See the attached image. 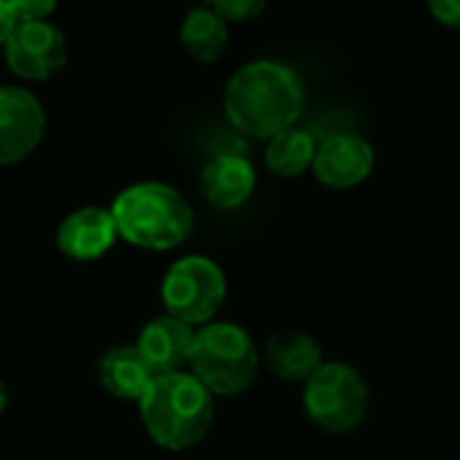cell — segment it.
Listing matches in <instances>:
<instances>
[{
    "mask_svg": "<svg viewBox=\"0 0 460 460\" xmlns=\"http://www.w3.org/2000/svg\"><path fill=\"white\" fill-rule=\"evenodd\" d=\"M224 108L243 135L275 137L302 116L305 89L288 65L278 59H256L229 78Z\"/></svg>",
    "mask_w": 460,
    "mask_h": 460,
    "instance_id": "cell-1",
    "label": "cell"
},
{
    "mask_svg": "<svg viewBox=\"0 0 460 460\" xmlns=\"http://www.w3.org/2000/svg\"><path fill=\"white\" fill-rule=\"evenodd\" d=\"M137 404L146 431L164 450L199 445L216 418L213 394L186 372L156 377Z\"/></svg>",
    "mask_w": 460,
    "mask_h": 460,
    "instance_id": "cell-2",
    "label": "cell"
},
{
    "mask_svg": "<svg viewBox=\"0 0 460 460\" xmlns=\"http://www.w3.org/2000/svg\"><path fill=\"white\" fill-rule=\"evenodd\" d=\"M111 213L119 237L146 251H170L194 229V213L181 191L154 181L124 189Z\"/></svg>",
    "mask_w": 460,
    "mask_h": 460,
    "instance_id": "cell-3",
    "label": "cell"
},
{
    "mask_svg": "<svg viewBox=\"0 0 460 460\" xmlns=\"http://www.w3.org/2000/svg\"><path fill=\"white\" fill-rule=\"evenodd\" d=\"M191 375L213 396H237L256 380L259 350L237 323H208L194 334Z\"/></svg>",
    "mask_w": 460,
    "mask_h": 460,
    "instance_id": "cell-4",
    "label": "cell"
},
{
    "mask_svg": "<svg viewBox=\"0 0 460 460\" xmlns=\"http://www.w3.org/2000/svg\"><path fill=\"white\" fill-rule=\"evenodd\" d=\"M307 415L332 434H345L361 426L369 410V388L348 364H323L305 383Z\"/></svg>",
    "mask_w": 460,
    "mask_h": 460,
    "instance_id": "cell-5",
    "label": "cell"
},
{
    "mask_svg": "<svg viewBox=\"0 0 460 460\" xmlns=\"http://www.w3.org/2000/svg\"><path fill=\"white\" fill-rule=\"evenodd\" d=\"M226 299V278L221 267L205 256H186L170 267L162 283L167 315L194 326L208 323Z\"/></svg>",
    "mask_w": 460,
    "mask_h": 460,
    "instance_id": "cell-6",
    "label": "cell"
},
{
    "mask_svg": "<svg viewBox=\"0 0 460 460\" xmlns=\"http://www.w3.org/2000/svg\"><path fill=\"white\" fill-rule=\"evenodd\" d=\"M67 59L65 32L51 22H19L5 40V62L24 81L51 78Z\"/></svg>",
    "mask_w": 460,
    "mask_h": 460,
    "instance_id": "cell-7",
    "label": "cell"
},
{
    "mask_svg": "<svg viewBox=\"0 0 460 460\" xmlns=\"http://www.w3.org/2000/svg\"><path fill=\"white\" fill-rule=\"evenodd\" d=\"M46 113L35 94L19 86H0V164L27 159L43 140Z\"/></svg>",
    "mask_w": 460,
    "mask_h": 460,
    "instance_id": "cell-8",
    "label": "cell"
},
{
    "mask_svg": "<svg viewBox=\"0 0 460 460\" xmlns=\"http://www.w3.org/2000/svg\"><path fill=\"white\" fill-rule=\"evenodd\" d=\"M375 167L372 146L353 132H340L326 137L313 159L315 178L329 189H353L369 178Z\"/></svg>",
    "mask_w": 460,
    "mask_h": 460,
    "instance_id": "cell-9",
    "label": "cell"
},
{
    "mask_svg": "<svg viewBox=\"0 0 460 460\" xmlns=\"http://www.w3.org/2000/svg\"><path fill=\"white\" fill-rule=\"evenodd\" d=\"M119 229L111 210L81 208L70 213L57 229V248L73 261H92L111 251Z\"/></svg>",
    "mask_w": 460,
    "mask_h": 460,
    "instance_id": "cell-10",
    "label": "cell"
},
{
    "mask_svg": "<svg viewBox=\"0 0 460 460\" xmlns=\"http://www.w3.org/2000/svg\"><path fill=\"white\" fill-rule=\"evenodd\" d=\"M194 334L197 332H191L189 323H183L172 315H162L140 332L135 348L140 350L146 364L154 369V375L162 377V375L181 372L183 364H189Z\"/></svg>",
    "mask_w": 460,
    "mask_h": 460,
    "instance_id": "cell-11",
    "label": "cell"
},
{
    "mask_svg": "<svg viewBox=\"0 0 460 460\" xmlns=\"http://www.w3.org/2000/svg\"><path fill=\"white\" fill-rule=\"evenodd\" d=\"M264 361L278 380L307 383L323 367V350L310 334L291 329L278 332L267 340Z\"/></svg>",
    "mask_w": 460,
    "mask_h": 460,
    "instance_id": "cell-12",
    "label": "cell"
},
{
    "mask_svg": "<svg viewBox=\"0 0 460 460\" xmlns=\"http://www.w3.org/2000/svg\"><path fill=\"white\" fill-rule=\"evenodd\" d=\"M202 194L216 208H240L256 186L253 164L243 154H218L202 170Z\"/></svg>",
    "mask_w": 460,
    "mask_h": 460,
    "instance_id": "cell-13",
    "label": "cell"
},
{
    "mask_svg": "<svg viewBox=\"0 0 460 460\" xmlns=\"http://www.w3.org/2000/svg\"><path fill=\"white\" fill-rule=\"evenodd\" d=\"M97 372L108 394H113L116 399H129V402H140L146 391L151 388V383L156 380L154 369L146 364V358L140 356L135 345L111 348L100 358Z\"/></svg>",
    "mask_w": 460,
    "mask_h": 460,
    "instance_id": "cell-14",
    "label": "cell"
},
{
    "mask_svg": "<svg viewBox=\"0 0 460 460\" xmlns=\"http://www.w3.org/2000/svg\"><path fill=\"white\" fill-rule=\"evenodd\" d=\"M229 40V27L213 8H194L181 24V43L197 62H216Z\"/></svg>",
    "mask_w": 460,
    "mask_h": 460,
    "instance_id": "cell-15",
    "label": "cell"
},
{
    "mask_svg": "<svg viewBox=\"0 0 460 460\" xmlns=\"http://www.w3.org/2000/svg\"><path fill=\"white\" fill-rule=\"evenodd\" d=\"M315 137L307 132V129H299V127H288L283 132H278L275 137H270V146H267V167L280 175V178H296L302 175L307 167H313V159H315Z\"/></svg>",
    "mask_w": 460,
    "mask_h": 460,
    "instance_id": "cell-16",
    "label": "cell"
},
{
    "mask_svg": "<svg viewBox=\"0 0 460 460\" xmlns=\"http://www.w3.org/2000/svg\"><path fill=\"white\" fill-rule=\"evenodd\" d=\"M267 0H208V8L221 13L226 22H245L264 11Z\"/></svg>",
    "mask_w": 460,
    "mask_h": 460,
    "instance_id": "cell-17",
    "label": "cell"
},
{
    "mask_svg": "<svg viewBox=\"0 0 460 460\" xmlns=\"http://www.w3.org/2000/svg\"><path fill=\"white\" fill-rule=\"evenodd\" d=\"M13 16H16V24L19 22H46L54 8H57V0H8Z\"/></svg>",
    "mask_w": 460,
    "mask_h": 460,
    "instance_id": "cell-18",
    "label": "cell"
},
{
    "mask_svg": "<svg viewBox=\"0 0 460 460\" xmlns=\"http://www.w3.org/2000/svg\"><path fill=\"white\" fill-rule=\"evenodd\" d=\"M434 19L447 27H460V0H426Z\"/></svg>",
    "mask_w": 460,
    "mask_h": 460,
    "instance_id": "cell-19",
    "label": "cell"
},
{
    "mask_svg": "<svg viewBox=\"0 0 460 460\" xmlns=\"http://www.w3.org/2000/svg\"><path fill=\"white\" fill-rule=\"evenodd\" d=\"M13 27H16V16L11 11L8 0H0V46H5V40L13 32Z\"/></svg>",
    "mask_w": 460,
    "mask_h": 460,
    "instance_id": "cell-20",
    "label": "cell"
},
{
    "mask_svg": "<svg viewBox=\"0 0 460 460\" xmlns=\"http://www.w3.org/2000/svg\"><path fill=\"white\" fill-rule=\"evenodd\" d=\"M5 404H8V394H5V385H3V380H0V415H3V410H5Z\"/></svg>",
    "mask_w": 460,
    "mask_h": 460,
    "instance_id": "cell-21",
    "label": "cell"
}]
</instances>
